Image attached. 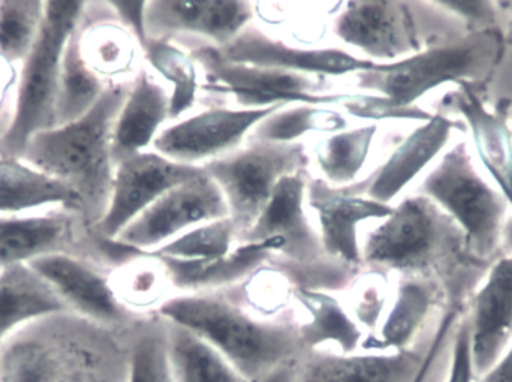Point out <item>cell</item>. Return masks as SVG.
Listing matches in <instances>:
<instances>
[{
  "mask_svg": "<svg viewBox=\"0 0 512 382\" xmlns=\"http://www.w3.org/2000/svg\"><path fill=\"white\" fill-rule=\"evenodd\" d=\"M107 87L102 78L84 60L78 29L69 39L63 53L54 107V126L66 125L89 113L104 95Z\"/></svg>",
  "mask_w": 512,
  "mask_h": 382,
  "instance_id": "cell-31",
  "label": "cell"
},
{
  "mask_svg": "<svg viewBox=\"0 0 512 382\" xmlns=\"http://www.w3.org/2000/svg\"><path fill=\"white\" fill-rule=\"evenodd\" d=\"M363 266L372 272L399 273L441 285L454 308L474 285L483 282L492 264L472 254L466 234L438 204L424 195L405 198L361 245Z\"/></svg>",
  "mask_w": 512,
  "mask_h": 382,
  "instance_id": "cell-1",
  "label": "cell"
},
{
  "mask_svg": "<svg viewBox=\"0 0 512 382\" xmlns=\"http://www.w3.org/2000/svg\"><path fill=\"white\" fill-rule=\"evenodd\" d=\"M122 330L72 312L27 324L0 344V382H126Z\"/></svg>",
  "mask_w": 512,
  "mask_h": 382,
  "instance_id": "cell-2",
  "label": "cell"
},
{
  "mask_svg": "<svg viewBox=\"0 0 512 382\" xmlns=\"http://www.w3.org/2000/svg\"><path fill=\"white\" fill-rule=\"evenodd\" d=\"M471 351L477 377L486 375L512 344V255L490 266L480 288L469 299Z\"/></svg>",
  "mask_w": 512,
  "mask_h": 382,
  "instance_id": "cell-19",
  "label": "cell"
},
{
  "mask_svg": "<svg viewBox=\"0 0 512 382\" xmlns=\"http://www.w3.org/2000/svg\"><path fill=\"white\" fill-rule=\"evenodd\" d=\"M48 206L83 216L80 197L68 185L17 156L0 158V215H23Z\"/></svg>",
  "mask_w": 512,
  "mask_h": 382,
  "instance_id": "cell-27",
  "label": "cell"
},
{
  "mask_svg": "<svg viewBox=\"0 0 512 382\" xmlns=\"http://www.w3.org/2000/svg\"><path fill=\"white\" fill-rule=\"evenodd\" d=\"M158 314L206 339L251 382L304 354L298 324L256 318L221 290L170 297Z\"/></svg>",
  "mask_w": 512,
  "mask_h": 382,
  "instance_id": "cell-4",
  "label": "cell"
},
{
  "mask_svg": "<svg viewBox=\"0 0 512 382\" xmlns=\"http://www.w3.org/2000/svg\"><path fill=\"white\" fill-rule=\"evenodd\" d=\"M307 165L303 143L273 141H254L203 165L224 194L237 242L254 227L280 180L307 171Z\"/></svg>",
  "mask_w": 512,
  "mask_h": 382,
  "instance_id": "cell-9",
  "label": "cell"
},
{
  "mask_svg": "<svg viewBox=\"0 0 512 382\" xmlns=\"http://www.w3.org/2000/svg\"><path fill=\"white\" fill-rule=\"evenodd\" d=\"M65 312V303L29 264L0 270V344L27 324Z\"/></svg>",
  "mask_w": 512,
  "mask_h": 382,
  "instance_id": "cell-28",
  "label": "cell"
},
{
  "mask_svg": "<svg viewBox=\"0 0 512 382\" xmlns=\"http://www.w3.org/2000/svg\"><path fill=\"white\" fill-rule=\"evenodd\" d=\"M77 212L0 215V270L66 252L75 240Z\"/></svg>",
  "mask_w": 512,
  "mask_h": 382,
  "instance_id": "cell-24",
  "label": "cell"
},
{
  "mask_svg": "<svg viewBox=\"0 0 512 382\" xmlns=\"http://www.w3.org/2000/svg\"><path fill=\"white\" fill-rule=\"evenodd\" d=\"M126 382H176L167 350V329L159 317L155 323L140 324L129 338Z\"/></svg>",
  "mask_w": 512,
  "mask_h": 382,
  "instance_id": "cell-37",
  "label": "cell"
},
{
  "mask_svg": "<svg viewBox=\"0 0 512 382\" xmlns=\"http://www.w3.org/2000/svg\"><path fill=\"white\" fill-rule=\"evenodd\" d=\"M502 29L468 33L457 41L436 45L405 59L375 63L358 72L357 87L382 96L397 107H415L427 93L447 83H484L504 59Z\"/></svg>",
  "mask_w": 512,
  "mask_h": 382,
  "instance_id": "cell-5",
  "label": "cell"
},
{
  "mask_svg": "<svg viewBox=\"0 0 512 382\" xmlns=\"http://www.w3.org/2000/svg\"><path fill=\"white\" fill-rule=\"evenodd\" d=\"M369 177L349 186L328 185L321 177H309L306 198L318 218L319 236L328 257L348 264L354 269L363 267L358 227L366 221H384L394 206L378 203L366 197Z\"/></svg>",
  "mask_w": 512,
  "mask_h": 382,
  "instance_id": "cell-15",
  "label": "cell"
},
{
  "mask_svg": "<svg viewBox=\"0 0 512 382\" xmlns=\"http://www.w3.org/2000/svg\"><path fill=\"white\" fill-rule=\"evenodd\" d=\"M286 105L267 108L213 107L162 129L153 143L159 155L186 165L215 161L236 152L249 132ZM204 165V164H203Z\"/></svg>",
  "mask_w": 512,
  "mask_h": 382,
  "instance_id": "cell-13",
  "label": "cell"
},
{
  "mask_svg": "<svg viewBox=\"0 0 512 382\" xmlns=\"http://www.w3.org/2000/svg\"><path fill=\"white\" fill-rule=\"evenodd\" d=\"M294 297L309 315L306 323L298 324L304 353L327 350V345H333L331 351L336 353H357L363 345V329L339 300L325 291L300 287H295Z\"/></svg>",
  "mask_w": 512,
  "mask_h": 382,
  "instance_id": "cell-29",
  "label": "cell"
},
{
  "mask_svg": "<svg viewBox=\"0 0 512 382\" xmlns=\"http://www.w3.org/2000/svg\"><path fill=\"white\" fill-rule=\"evenodd\" d=\"M426 354L427 350L364 354L306 351L297 360L295 382H415Z\"/></svg>",
  "mask_w": 512,
  "mask_h": 382,
  "instance_id": "cell-20",
  "label": "cell"
},
{
  "mask_svg": "<svg viewBox=\"0 0 512 382\" xmlns=\"http://www.w3.org/2000/svg\"><path fill=\"white\" fill-rule=\"evenodd\" d=\"M454 17L465 24L468 33L484 32L490 29H504L507 9L505 2H484V0H466V2H439Z\"/></svg>",
  "mask_w": 512,
  "mask_h": 382,
  "instance_id": "cell-41",
  "label": "cell"
},
{
  "mask_svg": "<svg viewBox=\"0 0 512 382\" xmlns=\"http://www.w3.org/2000/svg\"><path fill=\"white\" fill-rule=\"evenodd\" d=\"M460 318H462V314L457 311H448L447 315L442 318L435 335H433L432 342L427 347L423 369H421L420 375H418L415 382H429L430 378H432L433 371H435L436 365H438L439 357H441V354H444L445 348L450 347L451 341H453Z\"/></svg>",
  "mask_w": 512,
  "mask_h": 382,
  "instance_id": "cell-44",
  "label": "cell"
},
{
  "mask_svg": "<svg viewBox=\"0 0 512 382\" xmlns=\"http://www.w3.org/2000/svg\"><path fill=\"white\" fill-rule=\"evenodd\" d=\"M228 216L230 213L224 194L215 180L204 171L201 176L162 195L132 221L114 242L150 254L198 225Z\"/></svg>",
  "mask_w": 512,
  "mask_h": 382,
  "instance_id": "cell-12",
  "label": "cell"
},
{
  "mask_svg": "<svg viewBox=\"0 0 512 382\" xmlns=\"http://www.w3.org/2000/svg\"><path fill=\"white\" fill-rule=\"evenodd\" d=\"M86 30L80 27V48L87 65L99 77H117L134 69L138 44L116 17L96 18Z\"/></svg>",
  "mask_w": 512,
  "mask_h": 382,
  "instance_id": "cell-32",
  "label": "cell"
},
{
  "mask_svg": "<svg viewBox=\"0 0 512 382\" xmlns=\"http://www.w3.org/2000/svg\"><path fill=\"white\" fill-rule=\"evenodd\" d=\"M462 120L451 119L447 114L433 113L432 119L412 131L387 161L369 176L366 197L388 204L442 152L453 131H465Z\"/></svg>",
  "mask_w": 512,
  "mask_h": 382,
  "instance_id": "cell-21",
  "label": "cell"
},
{
  "mask_svg": "<svg viewBox=\"0 0 512 382\" xmlns=\"http://www.w3.org/2000/svg\"><path fill=\"white\" fill-rule=\"evenodd\" d=\"M340 42L376 63L394 62L468 35L439 2H348L334 20Z\"/></svg>",
  "mask_w": 512,
  "mask_h": 382,
  "instance_id": "cell-6",
  "label": "cell"
},
{
  "mask_svg": "<svg viewBox=\"0 0 512 382\" xmlns=\"http://www.w3.org/2000/svg\"><path fill=\"white\" fill-rule=\"evenodd\" d=\"M282 248V240L270 239L259 243H240L230 254L213 260L153 258L164 267L171 287L185 291V294L207 293L255 275L267 261L273 260L274 252Z\"/></svg>",
  "mask_w": 512,
  "mask_h": 382,
  "instance_id": "cell-23",
  "label": "cell"
},
{
  "mask_svg": "<svg viewBox=\"0 0 512 382\" xmlns=\"http://www.w3.org/2000/svg\"><path fill=\"white\" fill-rule=\"evenodd\" d=\"M167 119H170V95L147 71L140 69L114 123L116 165L128 156L146 152L147 147L155 143Z\"/></svg>",
  "mask_w": 512,
  "mask_h": 382,
  "instance_id": "cell-25",
  "label": "cell"
},
{
  "mask_svg": "<svg viewBox=\"0 0 512 382\" xmlns=\"http://www.w3.org/2000/svg\"><path fill=\"white\" fill-rule=\"evenodd\" d=\"M376 134L378 126L372 123L361 128L343 129L324 138L315 149L321 179L337 188L358 182Z\"/></svg>",
  "mask_w": 512,
  "mask_h": 382,
  "instance_id": "cell-33",
  "label": "cell"
},
{
  "mask_svg": "<svg viewBox=\"0 0 512 382\" xmlns=\"http://www.w3.org/2000/svg\"><path fill=\"white\" fill-rule=\"evenodd\" d=\"M307 180V171L280 180L254 227L239 240V243L282 240L279 272L286 276L306 275L340 263L328 257L319 231L310 225L307 218L304 209Z\"/></svg>",
  "mask_w": 512,
  "mask_h": 382,
  "instance_id": "cell-11",
  "label": "cell"
},
{
  "mask_svg": "<svg viewBox=\"0 0 512 382\" xmlns=\"http://www.w3.org/2000/svg\"><path fill=\"white\" fill-rule=\"evenodd\" d=\"M421 195L462 228L475 257L489 264L501 257L510 203L478 173L466 143L460 141L442 156L424 179Z\"/></svg>",
  "mask_w": 512,
  "mask_h": 382,
  "instance_id": "cell-8",
  "label": "cell"
},
{
  "mask_svg": "<svg viewBox=\"0 0 512 382\" xmlns=\"http://www.w3.org/2000/svg\"><path fill=\"white\" fill-rule=\"evenodd\" d=\"M110 279L120 302L134 314L137 309L149 308L159 302L165 285H171L161 263L147 254L122 266L116 279Z\"/></svg>",
  "mask_w": 512,
  "mask_h": 382,
  "instance_id": "cell-39",
  "label": "cell"
},
{
  "mask_svg": "<svg viewBox=\"0 0 512 382\" xmlns=\"http://www.w3.org/2000/svg\"><path fill=\"white\" fill-rule=\"evenodd\" d=\"M116 20L128 29L138 44H146V6L147 2H107Z\"/></svg>",
  "mask_w": 512,
  "mask_h": 382,
  "instance_id": "cell-45",
  "label": "cell"
},
{
  "mask_svg": "<svg viewBox=\"0 0 512 382\" xmlns=\"http://www.w3.org/2000/svg\"><path fill=\"white\" fill-rule=\"evenodd\" d=\"M445 105L463 117L481 162L512 207V131L507 119L490 111L468 83L459 84Z\"/></svg>",
  "mask_w": 512,
  "mask_h": 382,
  "instance_id": "cell-22",
  "label": "cell"
},
{
  "mask_svg": "<svg viewBox=\"0 0 512 382\" xmlns=\"http://www.w3.org/2000/svg\"><path fill=\"white\" fill-rule=\"evenodd\" d=\"M236 242L237 230L233 221L230 218L216 219L180 234L149 255L176 260H213L230 254Z\"/></svg>",
  "mask_w": 512,
  "mask_h": 382,
  "instance_id": "cell-38",
  "label": "cell"
},
{
  "mask_svg": "<svg viewBox=\"0 0 512 382\" xmlns=\"http://www.w3.org/2000/svg\"><path fill=\"white\" fill-rule=\"evenodd\" d=\"M228 62L282 69L312 77H342L372 68L376 62L342 48L297 47L249 26L230 44L216 48Z\"/></svg>",
  "mask_w": 512,
  "mask_h": 382,
  "instance_id": "cell-18",
  "label": "cell"
},
{
  "mask_svg": "<svg viewBox=\"0 0 512 382\" xmlns=\"http://www.w3.org/2000/svg\"><path fill=\"white\" fill-rule=\"evenodd\" d=\"M86 2H45V17L32 51L23 62L11 123L2 146L20 156L30 138L54 126L63 53L81 27Z\"/></svg>",
  "mask_w": 512,
  "mask_h": 382,
  "instance_id": "cell-7",
  "label": "cell"
},
{
  "mask_svg": "<svg viewBox=\"0 0 512 382\" xmlns=\"http://www.w3.org/2000/svg\"><path fill=\"white\" fill-rule=\"evenodd\" d=\"M447 375L444 382H477L474 360L471 351V330H469L468 317L463 315L454 333L448 356Z\"/></svg>",
  "mask_w": 512,
  "mask_h": 382,
  "instance_id": "cell-43",
  "label": "cell"
},
{
  "mask_svg": "<svg viewBox=\"0 0 512 382\" xmlns=\"http://www.w3.org/2000/svg\"><path fill=\"white\" fill-rule=\"evenodd\" d=\"M141 50L153 69L173 87L170 95V119H177L197 101L200 81L192 54L173 41L147 39Z\"/></svg>",
  "mask_w": 512,
  "mask_h": 382,
  "instance_id": "cell-35",
  "label": "cell"
},
{
  "mask_svg": "<svg viewBox=\"0 0 512 382\" xmlns=\"http://www.w3.org/2000/svg\"><path fill=\"white\" fill-rule=\"evenodd\" d=\"M502 255H512V213L508 215L504 233H502L501 257Z\"/></svg>",
  "mask_w": 512,
  "mask_h": 382,
  "instance_id": "cell-48",
  "label": "cell"
},
{
  "mask_svg": "<svg viewBox=\"0 0 512 382\" xmlns=\"http://www.w3.org/2000/svg\"><path fill=\"white\" fill-rule=\"evenodd\" d=\"M346 126V117L325 105H286L262 120L252 135L254 141L300 143L301 138L310 132L330 135L343 131Z\"/></svg>",
  "mask_w": 512,
  "mask_h": 382,
  "instance_id": "cell-34",
  "label": "cell"
},
{
  "mask_svg": "<svg viewBox=\"0 0 512 382\" xmlns=\"http://www.w3.org/2000/svg\"><path fill=\"white\" fill-rule=\"evenodd\" d=\"M505 44H507V48H512V5L510 12H508L507 20H505L504 29Z\"/></svg>",
  "mask_w": 512,
  "mask_h": 382,
  "instance_id": "cell-49",
  "label": "cell"
},
{
  "mask_svg": "<svg viewBox=\"0 0 512 382\" xmlns=\"http://www.w3.org/2000/svg\"><path fill=\"white\" fill-rule=\"evenodd\" d=\"M343 108L348 111L351 116L360 117L367 120H420L427 122L432 119L433 113L418 107H397L388 99L378 95H370V93H358V95H349L342 102Z\"/></svg>",
  "mask_w": 512,
  "mask_h": 382,
  "instance_id": "cell-40",
  "label": "cell"
},
{
  "mask_svg": "<svg viewBox=\"0 0 512 382\" xmlns=\"http://www.w3.org/2000/svg\"><path fill=\"white\" fill-rule=\"evenodd\" d=\"M375 275V278L360 285L355 294L352 311H349L360 327H369V329H378L385 312V305H387L385 287L382 284L384 275L378 272H375Z\"/></svg>",
  "mask_w": 512,
  "mask_h": 382,
  "instance_id": "cell-42",
  "label": "cell"
},
{
  "mask_svg": "<svg viewBox=\"0 0 512 382\" xmlns=\"http://www.w3.org/2000/svg\"><path fill=\"white\" fill-rule=\"evenodd\" d=\"M164 321L168 360L174 381L251 382L206 339L180 324Z\"/></svg>",
  "mask_w": 512,
  "mask_h": 382,
  "instance_id": "cell-30",
  "label": "cell"
},
{
  "mask_svg": "<svg viewBox=\"0 0 512 382\" xmlns=\"http://www.w3.org/2000/svg\"><path fill=\"white\" fill-rule=\"evenodd\" d=\"M444 294L441 285L430 279L402 278L378 330L364 339L361 347L367 353L411 350L409 345L417 338Z\"/></svg>",
  "mask_w": 512,
  "mask_h": 382,
  "instance_id": "cell-26",
  "label": "cell"
},
{
  "mask_svg": "<svg viewBox=\"0 0 512 382\" xmlns=\"http://www.w3.org/2000/svg\"><path fill=\"white\" fill-rule=\"evenodd\" d=\"M295 372H297V360L280 366L258 382H295Z\"/></svg>",
  "mask_w": 512,
  "mask_h": 382,
  "instance_id": "cell-47",
  "label": "cell"
},
{
  "mask_svg": "<svg viewBox=\"0 0 512 382\" xmlns=\"http://www.w3.org/2000/svg\"><path fill=\"white\" fill-rule=\"evenodd\" d=\"M477 382H512V344L501 360Z\"/></svg>",
  "mask_w": 512,
  "mask_h": 382,
  "instance_id": "cell-46",
  "label": "cell"
},
{
  "mask_svg": "<svg viewBox=\"0 0 512 382\" xmlns=\"http://www.w3.org/2000/svg\"><path fill=\"white\" fill-rule=\"evenodd\" d=\"M44 17L41 0H0V59L23 63L38 39Z\"/></svg>",
  "mask_w": 512,
  "mask_h": 382,
  "instance_id": "cell-36",
  "label": "cell"
},
{
  "mask_svg": "<svg viewBox=\"0 0 512 382\" xmlns=\"http://www.w3.org/2000/svg\"><path fill=\"white\" fill-rule=\"evenodd\" d=\"M203 173V165L180 164L149 150L122 159L114 171L107 212L96 225V231L104 239L116 240L162 195Z\"/></svg>",
  "mask_w": 512,
  "mask_h": 382,
  "instance_id": "cell-14",
  "label": "cell"
},
{
  "mask_svg": "<svg viewBox=\"0 0 512 382\" xmlns=\"http://www.w3.org/2000/svg\"><path fill=\"white\" fill-rule=\"evenodd\" d=\"M254 6L239 0H153L146 6L147 39L197 36L222 48L251 26Z\"/></svg>",
  "mask_w": 512,
  "mask_h": 382,
  "instance_id": "cell-17",
  "label": "cell"
},
{
  "mask_svg": "<svg viewBox=\"0 0 512 382\" xmlns=\"http://www.w3.org/2000/svg\"><path fill=\"white\" fill-rule=\"evenodd\" d=\"M131 84L110 83L95 107L74 122L30 138L18 158L68 185L80 197L81 215L96 227L113 191V129Z\"/></svg>",
  "mask_w": 512,
  "mask_h": 382,
  "instance_id": "cell-3",
  "label": "cell"
},
{
  "mask_svg": "<svg viewBox=\"0 0 512 382\" xmlns=\"http://www.w3.org/2000/svg\"><path fill=\"white\" fill-rule=\"evenodd\" d=\"M29 266L53 288L72 314L117 329L134 323V312L120 302L111 279L89 261L57 252L36 258Z\"/></svg>",
  "mask_w": 512,
  "mask_h": 382,
  "instance_id": "cell-16",
  "label": "cell"
},
{
  "mask_svg": "<svg viewBox=\"0 0 512 382\" xmlns=\"http://www.w3.org/2000/svg\"><path fill=\"white\" fill-rule=\"evenodd\" d=\"M192 57L206 71L209 81L203 90L230 95L243 108H267L274 105L342 104L349 95L322 92L321 77L228 62L216 47L197 44Z\"/></svg>",
  "mask_w": 512,
  "mask_h": 382,
  "instance_id": "cell-10",
  "label": "cell"
}]
</instances>
